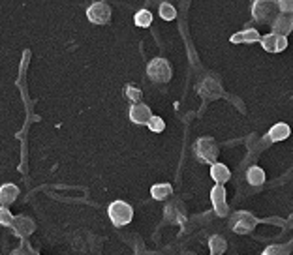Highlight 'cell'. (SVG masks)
<instances>
[{
	"mask_svg": "<svg viewBox=\"0 0 293 255\" xmlns=\"http://www.w3.org/2000/svg\"><path fill=\"white\" fill-rule=\"evenodd\" d=\"M147 75H149L150 81L154 83H169L173 77L171 64L167 62L166 58H152L147 64Z\"/></svg>",
	"mask_w": 293,
	"mask_h": 255,
	"instance_id": "6da1fadb",
	"label": "cell"
},
{
	"mask_svg": "<svg viewBox=\"0 0 293 255\" xmlns=\"http://www.w3.org/2000/svg\"><path fill=\"white\" fill-rule=\"evenodd\" d=\"M261 255H289V246H282V244H275V246H269L267 249H263Z\"/></svg>",
	"mask_w": 293,
	"mask_h": 255,
	"instance_id": "603a6c76",
	"label": "cell"
},
{
	"mask_svg": "<svg viewBox=\"0 0 293 255\" xmlns=\"http://www.w3.org/2000/svg\"><path fill=\"white\" fill-rule=\"evenodd\" d=\"M209 249H211V253L213 255H222L228 249V242H226L224 237H220V235H214V237L209 238Z\"/></svg>",
	"mask_w": 293,
	"mask_h": 255,
	"instance_id": "ffe728a7",
	"label": "cell"
},
{
	"mask_svg": "<svg viewBox=\"0 0 293 255\" xmlns=\"http://www.w3.org/2000/svg\"><path fill=\"white\" fill-rule=\"evenodd\" d=\"M150 23H152V13H150L149 10H139V12L136 13V24H138V27L147 29V27H150Z\"/></svg>",
	"mask_w": 293,
	"mask_h": 255,
	"instance_id": "44dd1931",
	"label": "cell"
},
{
	"mask_svg": "<svg viewBox=\"0 0 293 255\" xmlns=\"http://www.w3.org/2000/svg\"><path fill=\"white\" fill-rule=\"evenodd\" d=\"M276 6L280 13H287V15L293 13V0H282V2H276Z\"/></svg>",
	"mask_w": 293,
	"mask_h": 255,
	"instance_id": "4316f807",
	"label": "cell"
},
{
	"mask_svg": "<svg viewBox=\"0 0 293 255\" xmlns=\"http://www.w3.org/2000/svg\"><path fill=\"white\" fill-rule=\"evenodd\" d=\"M160 17L164 19V21H173V19L177 17V10H175V6L169 4V2H164L160 6Z\"/></svg>",
	"mask_w": 293,
	"mask_h": 255,
	"instance_id": "7402d4cb",
	"label": "cell"
},
{
	"mask_svg": "<svg viewBox=\"0 0 293 255\" xmlns=\"http://www.w3.org/2000/svg\"><path fill=\"white\" fill-rule=\"evenodd\" d=\"M194 150H195V154H197L199 160L211 163V165L216 163L218 154H220V148H218V145H216V141H214L213 137H199V139L195 141Z\"/></svg>",
	"mask_w": 293,
	"mask_h": 255,
	"instance_id": "3957f363",
	"label": "cell"
},
{
	"mask_svg": "<svg viewBox=\"0 0 293 255\" xmlns=\"http://www.w3.org/2000/svg\"><path fill=\"white\" fill-rule=\"evenodd\" d=\"M289 134H291V128L287 126L286 122H278V124H275V126L269 130L267 137H269L273 143H278V141H286L287 137H289Z\"/></svg>",
	"mask_w": 293,
	"mask_h": 255,
	"instance_id": "9a60e30c",
	"label": "cell"
},
{
	"mask_svg": "<svg viewBox=\"0 0 293 255\" xmlns=\"http://www.w3.org/2000/svg\"><path fill=\"white\" fill-rule=\"evenodd\" d=\"M12 255H36V251H32V248H30L29 244L23 242L17 249H13Z\"/></svg>",
	"mask_w": 293,
	"mask_h": 255,
	"instance_id": "83f0119b",
	"label": "cell"
},
{
	"mask_svg": "<svg viewBox=\"0 0 293 255\" xmlns=\"http://www.w3.org/2000/svg\"><path fill=\"white\" fill-rule=\"evenodd\" d=\"M107 214H109V220L113 221L115 227H124L128 225L133 218V209L132 205L124 203V201H113L107 209Z\"/></svg>",
	"mask_w": 293,
	"mask_h": 255,
	"instance_id": "7a4b0ae2",
	"label": "cell"
},
{
	"mask_svg": "<svg viewBox=\"0 0 293 255\" xmlns=\"http://www.w3.org/2000/svg\"><path fill=\"white\" fill-rule=\"evenodd\" d=\"M197 92L201 94L203 99L211 101V99H216L222 96V85H220L216 79H213V77H207V79H203L201 85L197 87Z\"/></svg>",
	"mask_w": 293,
	"mask_h": 255,
	"instance_id": "9c48e42d",
	"label": "cell"
},
{
	"mask_svg": "<svg viewBox=\"0 0 293 255\" xmlns=\"http://www.w3.org/2000/svg\"><path fill=\"white\" fill-rule=\"evenodd\" d=\"M164 220L167 223H175V225H183L184 221H186V207H184L183 201H171V203H167L166 210H164Z\"/></svg>",
	"mask_w": 293,
	"mask_h": 255,
	"instance_id": "52a82bcc",
	"label": "cell"
},
{
	"mask_svg": "<svg viewBox=\"0 0 293 255\" xmlns=\"http://www.w3.org/2000/svg\"><path fill=\"white\" fill-rule=\"evenodd\" d=\"M12 227H13V231H15V235H19V237H27L30 233H34V221L30 220V218H27V216L13 218Z\"/></svg>",
	"mask_w": 293,
	"mask_h": 255,
	"instance_id": "4fadbf2b",
	"label": "cell"
},
{
	"mask_svg": "<svg viewBox=\"0 0 293 255\" xmlns=\"http://www.w3.org/2000/svg\"><path fill=\"white\" fill-rule=\"evenodd\" d=\"M246 180L250 186H261L265 182V171L258 165H252L246 171Z\"/></svg>",
	"mask_w": 293,
	"mask_h": 255,
	"instance_id": "d6986e66",
	"label": "cell"
},
{
	"mask_svg": "<svg viewBox=\"0 0 293 255\" xmlns=\"http://www.w3.org/2000/svg\"><path fill=\"white\" fill-rule=\"evenodd\" d=\"M256 41H261V34L256 29L241 30L231 36V43H256Z\"/></svg>",
	"mask_w": 293,
	"mask_h": 255,
	"instance_id": "5bb4252c",
	"label": "cell"
},
{
	"mask_svg": "<svg viewBox=\"0 0 293 255\" xmlns=\"http://www.w3.org/2000/svg\"><path fill=\"white\" fill-rule=\"evenodd\" d=\"M149 130L150 132H154V134H160V132H164V128H166V122H164V118L162 116H154L152 115V118L149 120Z\"/></svg>",
	"mask_w": 293,
	"mask_h": 255,
	"instance_id": "d4e9b609",
	"label": "cell"
},
{
	"mask_svg": "<svg viewBox=\"0 0 293 255\" xmlns=\"http://www.w3.org/2000/svg\"><path fill=\"white\" fill-rule=\"evenodd\" d=\"M124 92H126V98L130 99V101H133V104H139V99L143 98V92H141L138 87H133V85H126Z\"/></svg>",
	"mask_w": 293,
	"mask_h": 255,
	"instance_id": "cb8c5ba5",
	"label": "cell"
},
{
	"mask_svg": "<svg viewBox=\"0 0 293 255\" xmlns=\"http://www.w3.org/2000/svg\"><path fill=\"white\" fill-rule=\"evenodd\" d=\"M261 47H263L267 53H282L287 49V38L284 36H278L275 32H269V34L261 36Z\"/></svg>",
	"mask_w": 293,
	"mask_h": 255,
	"instance_id": "ba28073f",
	"label": "cell"
},
{
	"mask_svg": "<svg viewBox=\"0 0 293 255\" xmlns=\"http://www.w3.org/2000/svg\"><path fill=\"white\" fill-rule=\"evenodd\" d=\"M211 255H213V253H211Z\"/></svg>",
	"mask_w": 293,
	"mask_h": 255,
	"instance_id": "f546056e",
	"label": "cell"
},
{
	"mask_svg": "<svg viewBox=\"0 0 293 255\" xmlns=\"http://www.w3.org/2000/svg\"><path fill=\"white\" fill-rule=\"evenodd\" d=\"M150 118H152L150 107H147L145 104H136L130 107V120H132L133 124L145 126V124H149Z\"/></svg>",
	"mask_w": 293,
	"mask_h": 255,
	"instance_id": "7c38bea8",
	"label": "cell"
},
{
	"mask_svg": "<svg viewBox=\"0 0 293 255\" xmlns=\"http://www.w3.org/2000/svg\"><path fill=\"white\" fill-rule=\"evenodd\" d=\"M271 29H273L275 34L287 38V34L293 30V17L291 15H287V13H278L275 17V21L271 23Z\"/></svg>",
	"mask_w": 293,
	"mask_h": 255,
	"instance_id": "8fae6325",
	"label": "cell"
},
{
	"mask_svg": "<svg viewBox=\"0 0 293 255\" xmlns=\"http://www.w3.org/2000/svg\"><path fill=\"white\" fill-rule=\"evenodd\" d=\"M173 193V186L167 184V182H162V184H154L150 188V195L156 201H166L167 197H171Z\"/></svg>",
	"mask_w": 293,
	"mask_h": 255,
	"instance_id": "ac0fdd59",
	"label": "cell"
},
{
	"mask_svg": "<svg viewBox=\"0 0 293 255\" xmlns=\"http://www.w3.org/2000/svg\"><path fill=\"white\" fill-rule=\"evenodd\" d=\"M86 17L94 24H107L111 21V8L105 2H92L86 8Z\"/></svg>",
	"mask_w": 293,
	"mask_h": 255,
	"instance_id": "8992f818",
	"label": "cell"
},
{
	"mask_svg": "<svg viewBox=\"0 0 293 255\" xmlns=\"http://www.w3.org/2000/svg\"><path fill=\"white\" fill-rule=\"evenodd\" d=\"M211 201H213L214 212L218 216H228V201H226V188L222 184H216L211 190Z\"/></svg>",
	"mask_w": 293,
	"mask_h": 255,
	"instance_id": "30bf717a",
	"label": "cell"
},
{
	"mask_svg": "<svg viewBox=\"0 0 293 255\" xmlns=\"http://www.w3.org/2000/svg\"><path fill=\"white\" fill-rule=\"evenodd\" d=\"M278 15V6L276 2H265V0H256L252 4V17L258 23H273L275 17Z\"/></svg>",
	"mask_w": 293,
	"mask_h": 255,
	"instance_id": "277c9868",
	"label": "cell"
},
{
	"mask_svg": "<svg viewBox=\"0 0 293 255\" xmlns=\"http://www.w3.org/2000/svg\"><path fill=\"white\" fill-rule=\"evenodd\" d=\"M13 223V216L12 212L6 209V207H2L0 209V225H4V227H10Z\"/></svg>",
	"mask_w": 293,
	"mask_h": 255,
	"instance_id": "484cf974",
	"label": "cell"
},
{
	"mask_svg": "<svg viewBox=\"0 0 293 255\" xmlns=\"http://www.w3.org/2000/svg\"><path fill=\"white\" fill-rule=\"evenodd\" d=\"M19 195V188L15 184H4L0 186V203L8 207V205H12Z\"/></svg>",
	"mask_w": 293,
	"mask_h": 255,
	"instance_id": "e0dca14e",
	"label": "cell"
},
{
	"mask_svg": "<svg viewBox=\"0 0 293 255\" xmlns=\"http://www.w3.org/2000/svg\"><path fill=\"white\" fill-rule=\"evenodd\" d=\"M36 255H40V253H36Z\"/></svg>",
	"mask_w": 293,
	"mask_h": 255,
	"instance_id": "f1b7e54d",
	"label": "cell"
},
{
	"mask_svg": "<svg viewBox=\"0 0 293 255\" xmlns=\"http://www.w3.org/2000/svg\"><path fill=\"white\" fill-rule=\"evenodd\" d=\"M258 223H259L258 218L252 216V212H246V210H241V212L233 214V218H231V229H233V233H237V235H248V233H252Z\"/></svg>",
	"mask_w": 293,
	"mask_h": 255,
	"instance_id": "5b68a950",
	"label": "cell"
},
{
	"mask_svg": "<svg viewBox=\"0 0 293 255\" xmlns=\"http://www.w3.org/2000/svg\"><path fill=\"white\" fill-rule=\"evenodd\" d=\"M211 176H213V180L216 184L224 186V182H228V180L231 178V171L226 167L224 163L216 162V163H213V167H211Z\"/></svg>",
	"mask_w": 293,
	"mask_h": 255,
	"instance_id": "2e32d148",
	"label": "cell"
}]
</instances>
